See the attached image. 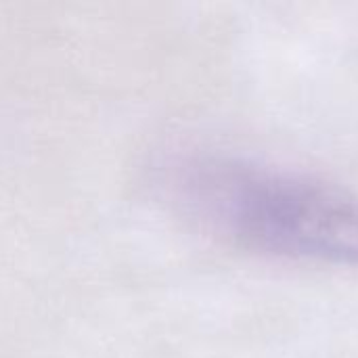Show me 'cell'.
Returning a JSON list of instances; mask_svg holds the SVG:
<instances>
[{"instance_id": "obj_1", "label": "cell", "mask_w": 358, "mask_h": 358, "mask_svg": "<svg viewBox=\"0 0 358 358\" xmlns=\"http://www.w3.org/2000/svg\"><path fill=\"white\" fill-rule=\"evenodd\" d=\"M193 203L239 245L292 260L358 266V195L325 178L248 162H206Z\"/></svg>"}]
</instances>
